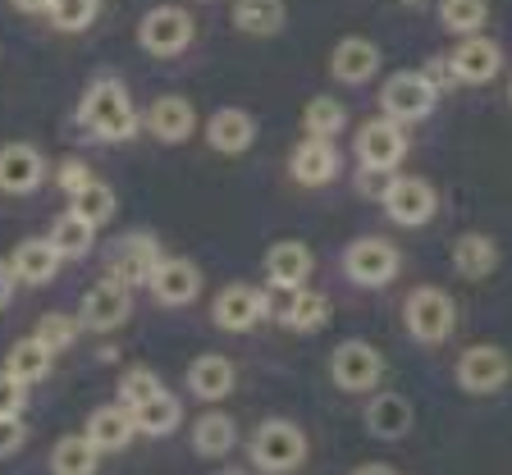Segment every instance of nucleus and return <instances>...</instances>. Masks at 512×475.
<instances>
[{"label":"nucleus","mask_w":512,"mask_h":475,"mask_svg":"<svg viewBox=\"0 0 512 475\" xmlns=\"http://www.w3.org/2000/svg\"><path fill=\"white\" fill-rule=\"evenodd\" d=\"M202 265L188 261V256H165V261L156 265V275H151L147 293L156 297L160 307H192L197 297H202Z\"/></svg>","instance_id":"2eb2a0df"},{"label":"nucleus","mask_w":512,"mask_h":475,"mask_svg":"<svg viewBox=\"0 0 512 475\" xmlns=\"http://www.w3.org/2000/svg\"><path fill=\"white\" fill-rule=\"evenodd\" d=\"M389 179H394V174H380V169H362V165H357V192H362V197L380 201L384 188H389Z\"/></svg>","instance_id":"c03bdc74"},{"label":"nucleus","mask_w":512,"mask_h":475,"mask_svg":"<svg viewBox=\"0 0 512 475\" xmlns=\"http://www.w3.org/2000/svg\"><path fill=\"white\" fill-rule=\"evenodd\" d=\"M435 101H439V92L421 78V69H398V74H389L380 87V115L394 119L398 128L430 119Z\"/></svg>","instance_id":"39448f33"},{"label":"nucleus","mask_w":512,"mask_h":475,"mask_svg":"<svg viewBox=\"0 0 512 475\" xmlns=\"http://www.w3.org/2000/svg\"><path fill=\"white\" fill-rule=\"evenodd\" d=\"M490 23V0H439V28L453 37H480Z\"/></svg>","instance_id":"f704fd0d"},{"label":"nucleus","mask_w":512,"mask_h":475,"mask_svg":"<svg viewBox=\"0 0 512 475\" xmlns=\"http://www.w3.org/2000/svg\"><path fill=\"white\" fill-rule=\"evenodd\" d=\"M339 147L325 138H302L298 147L288 151V174H293V183H302V188H325V183L339 179Z\"/></svg>","instance_id":"aec40b11"},{"label":"nucleus","mask_w":512,"mask_h":475,"mask_svg":"<svg viewBox=\"0 0 512 475\" xmlns=\"http://www.w3.org/2000/svg\"><path fill=\"white\" fill-rule=\"evenodd\" d=\"M412 421H416L412 402H407L403 393H394V389H375L371 398H366V407H362V425H366V434H371V439H380V444L407 439Z\"/></svg>","instance_id":"f3484780"},{"label":"nucleus","mask_w":512,"mask_h":475,"mask_svg":"<svg viewBox=\"0 0 512 475\" xmlns=\"http://www.w3.org/2000/svg\"><path fill=\"white\" fill-rule=\"evenodd\" d=\"M215 475H247V471H238V466H224V471H215Z\"/></svg>","instance_id":"8fccbe9b"},{"label":"nucleus","mask_w":512,"mask_h":475,"mask_svg":"<svg viewBox=\"0 0 512 475\" xmlns=\"http://www.w3.org/2000/svg\"><path fill=\"white\" fill-rule=\"evenodd\" d=\"M234 444H238V421L229 412H202L192 421V453L206 457V462L229 457Z\"/></svg>","instance_id":"bb28decb"},{"label":"nucleus","mask_w":512,"mask_h":475,"mask_svg":"<svg viewBox=\"0 0 512 475\" xmlns=\"http://www.w3.org/2000/svg\"><path fill=\"white\" fill-rule=\"evenodd\" d=\"M348 128V106L339 96H311L302 106V138H325L334 142Z\"/></svg>","instance_id":"473e14b6"},{"label":"nucleus","mask_w":512,"mask_h":475,"mask_svg":"<svg viewBox=\"0 0 512 475\" xmlns=\"http://www.w3.org/2000/svg\"><path fill=\"white\" fill-rule=\"evenodd\" d=\"M270 316L284 329H293V334H320V329L330 325V297L316 293V288H298V293H288Z\"/></svg>","instance_id":"393cba45"},{"label":"nucleus","mask_w":512,"mask_h":475,"mask_svg":"<svg viewBox=\"0 0 512 475\" xmlns=\"http://www.w3.org/2000/svg\"><path fill=\"white\" fill-rule=\"evenodd\" d=\"M512 380V357L499 343H476L458 357V389L471 398H490Z\"/></svg>","instance_id":"f8f14e48"},{"label":"nucleus","mask_w":512,"mask_h":475,"mask_svg":"<svg viewBox=\"0 0 512 475\" xmlns=\"http://www.w3.org/2000/svg\"><path fill=\"white\" fill-rule=\"evenodd\" d=\"M179 421H183V402L174 398L170 389H160L156 398L133 407V425H138V434H147V439H170V434L179 430Z\"/></svg>","instance_id":"7c9ffc66"},{"label":"nucleus","mask_w":512,"mask_h":475,"mask_svg":"<svg viewBox=\"0 0 512 475\" xmlns=\"http://www.w3.org/2000/svg\"><path fill=\"white\" fill-rule=\"evenodd\" d=\"M284 0H234V28L247 37H275L284 32Z\"/></svg>","instance_id":"2f4dec72"},{"label":"nucleus","mask_w":512,"mask_h":475,"mask_svg":"<svg viewBox=\"0 0 512 475\" xmlns=\"http://www.w3.org/2000/svg\"><path fill=\"white\" fill-rule=\"evenodd\" d=\"M352 475H398V471H394V466H389V462H362V466H357V471H352Z\"/></svg>","instance_id":"de8ad7c7"},{"label":"nucleus","mask_w":512,"mask_h":475,"mask_svg":"<svg viewBox=\"0 0 512 475\" xmlns=\"http://www.w3.org/2000/svg\"><path fill=\"white\" fill-rule=\"evenodd\" d=\"M92 179H96V174L83 165V160H74V156H69V160H60V169H55V188H60L69 201H74L78 192H83Z\"/></svg>","instance_id":"ea45409f"},{"label":"nucleus","mask_w":512,"mask_h":475,"mask_svg":"<svg viewBox=\"0 0 512 475\" xmlns=\"http://www.w3.org/2000/svg\"><path fill=\"white\" fill-rule=\"evenodd\" d=\"M192 37H197V19H192L183 5H156V10H147L138 23V46L147 55H156V60L183 55L192 46Z\"/></svg>","instance_id":"20e7f679"},{"label":"nucleus","mask_w":512,"mask_h":475,"mask_svg":"<svg viewBox=\"0 0 512 475\" xmlns=\"http://www.w3.org/2000/svg\"><path fill=\"white\" fill-rule=\"evenodd\" d=\"M142 128H147L156 142H165V147H179V142H188L192 133H197V110H192L188 96H156L147 110H142Z\"/></svg>","instance_id":"6ab92c4d"},{"label":"nucleus","mask_w":512,"mask_h":475,"mask_svg":"<svg viewBox=\"0 0 512 475\" xmlns=\"http://www.w3.org/2000/svg\"><path fill=\"white\" fill-rule=\"evenodd\" d=\"M183 380H188V393L202 402H224L229 393L238 389V370L229 357L220 352H202V357H192L188 370H183Z\"/></svg>","instance_id":"4be33fe9"},{"label":"nucleus","mask_w":512,"mask_h":475,"mask_svg":"<svg viewBox=\"0 0 512 475\" xmlns=\"http://www.w3.org/2000/svg\"><path fill=\"white\" fill-rule=\"evenodd\" d=\"M380 206L394 224H403V229H421V224L435 220L439 192H435V183L421 179V174H394L389 188H384V197H380Z\"/></svg>","instance_id":"1a4fd4ad"},{"label":"nucleus","mask_w":512,"mask_h":475,"mask_svg":"<svg viewBox=\"0 0 512 475\" xmlns=\"http://www.w3.org/2000/svg\"><path fill=\"white\" fill-rule=\"evenodd\" d=\"M330 380L339 393H375L384 380V352L366 338H343L330 352Z\"/></svg>","instance_id":"423d86ee"},{"label":"nucleus","mask_w":512,"mask_h":475,"mask_svg":"<svg viewBox=\"0 0 512 475\" xmlns=\"http://www.w3.org/2000/svg\"><path fill=\"white\" fill-rule=\"evenodd\" d=\"M261 265H266V293H298V288H307L311 270H316V256H311L307 243H298V238H284V243H270L266 256H261Z\"/></svg>","instance_id":"4468645a"},{"label":"nucleus","mask_w":512,"mask_h":475,"mask_svg":"<svg viewBox=\"0 0 512 475\" xmlns=\"http://www.w3.org/2000/svg\"><path fill=\"white\" fill-rule=\"evenodd\" d=\"M23 444H28V425H23V416H0V462L14 457Z\"/></svg>","instance_id":"a19ab883"},{"label":"nucleus","mask_w":512,"mask_h":475,"mask_svg":"<svg viewBox=\"0 0 512 475\" xmlns=\"http://www.w3.org/2000/svg\"><path fill=\"white\" fill-rule=\"evenodd\" d=\"M403 329L412 343H421V348H439V343H448L453 329H458V302H453L439 284L412 288L403 302Z\"/></svg>","instance_id":"7ed1b4c3"},{"label":"nucleus","mask_w":512,"mask_h":475,"mask_svg":"<svg viewBox=\"0 0 512 475\" xmlns=\"http://www.w3.org/2000/svg\"><path fill=\"white\" fill-rule=\"evenodd\" d=\"M160 261H165V252H160V243L151 233H124L106 252V279H115V284H124L128 293H133V288L151 284Z\"/></svg>","instance_id":"6e6552de"},{"label":"nucleus","mask_w":512,"mask_h":475,"mask_svg":"<svg viewBox=\"0 0 512 475\" xmlns=\"http://www.w3.org/2000/svg\"><path fill=\"white\" fill-rule=\"evenodd\" d=\"M307 434H302L298 421H284V416H270V421H261L252 430V439H247V457H252V466L261 475H293L307 466Z\"/></svg>","instance_id":"f03ea898"},{"label":"nucleus","mask_w":512,"mask_h":475,"mask_svg":"<svg viewBox=\"0 0 512 475\" xmlns=\"http://www.w3.org/2000/svg\"><path fill=\"white\" fill-rule=\"evenodd\" d=\"M14 10H23V14H46L51 10V0H10Z\"/></svg>","instance_id":"49530a36"},{"label":"nucleus","mask_w":512,"mask_h":475,"mask_svg":"<svg viewBox=\"0 0 512 475\" xmlns=\"http://www.w3.org/2000/svg\"><path fill=\"white\" fill-rule=\"evenodd\" d=\"M87 444L96 448V453H124L133 439H138V425H133V412L128 407H119V402H106V407H96L92 416H87Z\"/></svg>","instance_id":"b1692460"},{"label":"nucleus","mask_w":512,"mask_h":475,"mask_svg":"<svg viewBox=\"0 0 512 475\" xmlns=\"http://www.w3.org/2000/svg\"><path fill=\"white\" fill-rule=\"evenodd\" d=\"M78 124H83L96 142H110V147L142 133V115H138V106H133V96L110 74L87 83L83 101H78Z\"/></svg>","instance_id":"f257e3e1"},{"label":"nucleus","mask_w":512,"mask_h":475,"mask_svg":"<svg viewBox=\"0 0 512 475\" xmlns=\"http://www.w3.org/2000/svg\"><path fill=\"white\" fill-rule=\"evenodd\" d=\"M51 366H55V352L28 334V338H14V348L5 352V366H0V370H5L10 380H19L23 389H28V384L46 380V375H51Z\"/></svg>","instance_id":"c85d7f7f"},{"label":"nucleus","mask_w":512,"mask_h":475,"mask_svg":"<svg viewBox=\"0 0 512 475\" xmlns=\"http://www.w3.org/2000/svg\"><path fill=\"white\" fill-rule=\"evenodd\" d=\"M46 243L55 247V256H60V261H83V256L96 247V229L78 211H64V215H55L51 233H46Z\"/></svg>","instance_id":"c756f323"},{"label":"nucleus","mask_w":512,"mask_h":475,"mask_svg":"<svg viewBox=\"0 0 512 475\" xmlns=\"http://www.w3.org/2000/svg\"><path fill=\"white\" fill-rule=\"evenodd\" d=\"M448 69H453V78L467 87H480V83H494L503 69V46L494 42V37H462L458 46H453V55H448Z\"/></svg>","instance_id":"dca6fc26"},{"label":"nucleus","mask_w":512,"mask_h":475,"mask_svg":"<svg viewBox=\"0 0 512 475\" xmlns=\"http://www.w3.org/2000/svg\"><path fill=\"white\" fill-rule=\"evenodd\" d=\"M398 5H407V10H421V5H430V0H398Z\"/></svg>","instance_id":"09e8293b"},{"label":"nucleus","mask_w":512,"mask_h":475,"mask_svg":"<svg viewBox=\"0 0 512 475\" xmlns=\"http://www.w3.org/2000/svg\"><path fill=\"white\" fill-rule=\"evenodd\" d=\"M421 78H426V83L435 87L439 96H444V92H453V83H458V78H453V69H448V55H444V60H430L426 69H421Z\"/></svg>","instance_id":"37998d69"},{"label":"nucleus","mask_w":512,"mask_h":475,"mask_svg":"<svg viewBox=\"0 0 512 475\" xmlns=\"http://www.w3.org/2000/svg\"><path fill=\"white\" fill-rule=\"evenodd\" d=\"M403 270V256L389 238H352L343 252V275L357 288H389Z\"/></svg>","instance_id":"0eeeda50"},{"label":"nucleus","mask_w":512,"mask_h":475,"mask_svg":"<svg viewBox=\"0 0 512 475\" xmlns=\"http://www.w3.org/2000/svg\"><path fill=\"white\" fill-rule=\"evenodd\" d=\"M384 64V51L371 42V37H362V32H352V37H343L339 46H334L330 55V78L334 83H348V87H362L371 83L375 74H380Z\"/></svg>","instance_id":"412c9836"},{"label":"nucleus","mask_w":512,"mask_h":475,"mask_svg":"<svg viewBox=\"0 0 512 475\" xmlns=\"http://www.w3.org/2000/svg\"><path fill=\"white\" fill-rule=\"evenodd\" d=\"M206 142L220 156H243L256 142V119L247 115L243 106H220L211 119H206Z\"/></svg>","instance_id":"5701e85b"},{"label":"nucleus","mask_w":512,"mask_h":475,"mask_svg":"<svg viewBox=\"0 0 512 475\" xmlns=\"http://www.w3.org/2000/svg\"><path fill=\"white\" fill-rule=\"evenodd\" d=\"M69 211H78L87 224H92V229H101V224H110V220H115V211H119L115 188H110V183H101V179H92L74 197V206H69Z\"/></svg>","instance_id":"c9c22d12"},{"label":"nucleus","mask_w":512,"mask_h":475,"mask_svg":"<svg viewBox=\"0 0 512 475\" xmlns=\"http://www.w3.org/2000/svg\"><path fill=\"white\" fill-rule=\"evenodd\" d=\"M165 389V384H160V375L151 366H128L124 375H119V389H115V402L119 407H128V412H133V407H142V402L147 398H156V393Z\"/></svg>","instance_id":"e433bc0d"},{"label":"nucleus","mask_w":512,"mask_h":475,"mask_svg":"<svg viewBox=\"0 0 512 475\" xmlns=\"http://www.w3.org/2000/svg\"><path fill=\"white\" fill-rule=\"evenodd\" d=\"M46 156L32 142H5L0 147V192H10V197H28L46 183Z\"/></svg>","instance_id":"a211bd4d"},{"label":"nucleus","mask_w":512,"mask_h":475,"mask_svg":"<svg viewBox=\"0 0 512 475\" xmlns=\"http://www.w3.org/2000/svg\"><path fill=\"white\" fill-rule=\"evenodd\" d=\"M453 270L462 279H490L499 270V243H494L490 233H462L458 243H453Z\"/></svg>","instance_id":"cd10ccee"},{"label":"nucleus","mask_w":512,"mask_h":475,"mask_svg":"<svg viewBox=\"0 0 512 475\" xmlns=\"http://www.w3.org/2000/svg\"><path fill=\"white\" fill-rule=\"evenodd\" d=\"M60 256H55V247L46 243V238H23L19 247H14L10 256V275L14 284H28V288H46L55 275H60Z\"/></svg>","instance_id":"a878e982"},{"label":"nucleus","mask_w":512,"mask_h":475,"mask_svg":"<svg viewBox=\"0 0 512 475\" xmlns=\"http://www.w3.org/2000/svg\"><path fill=\"white\" fill-rule=\"evenodd\" d=\"M78 334H83V325H78V316H64V311H46L42 320H37V329H32V338L37 343H46L51 352H64L74 348Z\"/></svg>","instance_id":"4c0bfd02"},{"label":"nucleus","mask_w":512,"mask_h":475,"mask_svg":"<svg viewBox=\"0 0 512 475\" xmlns=\"http://www.w3.org/2000/svg\"><path fill=\"white\" fill-rule=\"evenodd\" d=\"M270 311H275V302H270L266 288L224 284L220 293H215V302H211V325L224 329V334H247V329H256Z\"/></svg>","instance_id":"9d476101"},{"label":"nucleus","mask_w":512,"mask_h":475,"mask_svg":"<svg viewBox=\"0 0 512 475\" xmlns=\"http://www.w3.org/2000/svg\"><path fill=\"white\" fill-rule=\"evenodd\" d=\"M51 28L60 32H87L101 14V0H51Z\"/></svg>","instance_id":"58836bf2"},{"label":"nucleus","mask_w":512,"mask_h":475,"mask_svg":"<svg viewBox=\"0 0 512 475\" xmlns=\"http://www.w3.org/2000/svg\"><path fill=\"white\" fill-rule=\"evenodd\" d=\"M508 101H512V83H508Z\"/></svg>","instance_id":"3c124183"},{"label":"nucleus","mask_w":512,"mask_h":475,"mask_svg":"<svg viewBox=\"0 0 512 475\" xmlns=\"http://www.w3.org/2000/svg\"><path fill=\"white\" fill-rule=\"evenodd\" d=\"M23 412H28V389L0 370V416H23Z\"/></svg>","instance_id":"79ce46f5"},{"label":"nucleus","mask_w":512,"mask_h":475,"mask_svg":"<svg viewBox=\"0 0 512 475\" xmlns=\"http://www.w3.org/2000/svg\"><path fill=\"white\" fill-rule=\"evenodd\" d=\"M128 316H133V293L115 279H96L78 307V325L92 334H115L119 325H128Z\"/></svg>","instance_id":"ddd939ff"},{"label":"nucleus","mask_w":512,"mask_h":475,"mask_svg":"<svg viewBox=\"0 0 512 475\" xmlns=\"http://www.w3.org/2000/svg\"><path fill=\"white\" fill-rule=\"evenodd\" d=\"M352 151L362 160V169H380V174H398V165L407 160V128H398L394 119H366L352 138Z\"/></svg>","instance_id":"9b49d317"},{"label":"nucleus","mask_w":512,"mask_h":475,"mask_svg":"<svg viewBox=\"0 0 512 475\" xmlns=\"http://www.w3.org/2000/svg\"><path fill=\"white\" fill-rule=\"evenodd\" d=\"M101 453L87 444V434H60L51 448V475H96Z\"/></svg>","instance_id":"72a5a7b5"},{"label":"nucleus","mask_w":512,"mask_h":475,"mask_svg":"<svg viewBox=\"0 0 512 475\" xmlns=\"http://www.w3.org/2000/svg\"><path fill=\"white\" fill-rule=\"evenodd\" d=\"M10 293H14V275H10V261H0V311L10 307Z\"/></svg>","instance_id":"a18cd8bd"}]
</instances>
